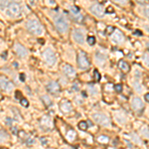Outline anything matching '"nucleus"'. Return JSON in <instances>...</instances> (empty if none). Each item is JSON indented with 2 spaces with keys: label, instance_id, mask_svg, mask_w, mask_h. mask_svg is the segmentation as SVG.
<instances>
[{
  "label": "nucleus",
  "instance_id": "nucleus-1",
  "mask_svg": "<svg viewBox=\"0 0 149 149\" xmlns=\"http://www.w3.org/2000/svg\"><path fill=\"white\" fill-rule=\"evenodd\" d=\"M54 23H55L57 30L60 32V33H66V32L68 31V28H69L68 20L63 15H61V14L56 15L54 17Z\"/></svg>",
  "mask_w": 149,
  "mask_h": 149
},
{
  "label": "nucleus",
  "instance_id": "nucleus-2",
  "mask_svg": "<svg viewBox=\"0 0 149 149\" xmlns=\"http://www.w3.org/2000/svg\"><path fill=\"white\" fill-rule=\"evenodd\" d=\"M26 27H27V30L33 35H41L42 32H43L42 25L36 19H30L26 24Z\"/></svg>",
  "mask_w": 149,
  "mask_h": 149
},
{
  "label": "nucleus",
  "instance_id": "nucleus-3",
  "mask_svg": "<svg viewBox=\"0 0 149 149\" xmlns=\"http://www.w3.org/2000/svg\"><path fill=\"white\" fill-rule=\"evenodd\" d=\"M6 14L9 17H12V18H16V17L20 16V14H21L20 5L16 2H11L6 8Z\"/></svg>",
  "mask_w": 149,
  "mask_h": 149
},
{
  "label": "nucleus",
  "instance_id": "nucleus-4",
  "mask_svg": "<svg viewBox=\"0 0 149 149\" xmlns=\"http://www.w3.org/2000/svg\"><path fill=\"white\" fill-rule=\"evenodd\" d=\"M92 118H93V120L97 123L100 124L102 126H108V125H110V119L105 114H103V113H93L92 114Z\"/></svg>",
  "mask_w": 149,
  "mask_h": 149
},
{
  "label": "nucleus",
  "instance_id": "nucleus-5",
  "mask_svg": "<svg viewBox=\"0 0 149 149\" xmlns=\"http://www.w3.org/2000/svg\"><path fill=\"white\" fill-rule=\"evenodd\" d=\"M43 58L46 64L49 66H53L56 64V55L51 49H46L43 52Z\"/></svg>",
  "mask_w": 149,
  "mask_h": 149
},
{
  "label": "nucleus",
  "instance_id": "nucleus-6",
  "mask_svg": "<svg viewBox=\"0 0 149 149\" xmlns=\"http://www.w3.org/2000/svg\"><path fill=\"white\" fill-rule=\"evenodd\" d=\"M78 66L82 70H88L90 68L89 59L83 52H80L78 55Z\"/></svg>",
  "mask_w": 149,
  "mask_h": 149
},
{
  "label": "nucleus",
  "instance_id": "nucleus-7",
  "mask_svg": "<svg viewBox=\"0 0 149 149\" xmlns=\"http://www.w3.org/2000/svg\"><path fill=\"white\" fill-rule=\"evenodd\" d=\"M0 89L5 91H11L14 89V84L12 82L8 81L5 78H0Z\"/></svg>",
  "mask_w": 149,
  "mask_h": 149
},
{
  "label": "nucleus",
  "instance_id": "nucleus-8",
  "mask_svg": "<svg viewBox=\"0 0 149 149\" xmlns=\"http://www.w3.org/2000/svg\"><path fill=\"white\" fill-rule=\"evenodd\" d=\"M40 125H41V127H42V128H43L44 130H50V129H52V127H53L52 120H51V118L49 117L48 115H44L43 117L41 118V120H40Z\"/></svg>",
  "mask_w": 149,
  "mask_h": 149
},
{
  "label": "nucleus",
  "instance_id": "nucleus-9",
  "mask_svg": "<svg viewBox=\"0 0 149 149\" xmlns=\"http://www.w3.org/2000/svg\"><path fill=\"white\" fill-rule=\"evenodd\" d=\"M73 38L74 40L77 42L79 44H83L84 43V36H83V31L80 30V29H76L74 30L73 32Z\"/></svg>",
  "mask_w": 149,
  "mask_h": 149
},
{
  "label": "nucleus",
  "instance_id": "nucleus-10",
  "mask_svg": "<svg viewBox=\"0 0 149 149\" xmlns=\"http://www.w3.org/2000/svg\"><path fill=\"white\" fill-rule=\"evenodd\" d=\"M48 92L52 93V94H57L60 92V86H59V83H56V82H50L48 84H47V87H46Z\"/></svg>",
  "mask_w": 149,
  "mask_h": 149
},
{
  "label": "nucleus",
  "instance_id": "nucleus-11",
  "mask_svg": "<svg viewBox=\"0 0 149 149\" xmlns=\"http://www.w3.org/2000/svg\"><path fill=\"white\" fill-rule=\"evenodd\" d=\"M131 105H132V108L136 111H140L144 108V104L139 98H134L131 101Z\"/></svg>",
  "mask_w": 149,
  "mask_h": 149
},
{
  "label": "nucleus",
  "instance_id": "nucleus-12",
  "mask_svg": "<svg viewBox=\"0 0 149 149\" xmlns=\"http://www.w3.org/2000/svg\"><path fill=\"white\" fill-rule=\"evenodd\" d=\"M91 11L94 14V15H97L99 17L102 16L104 14V10H103V7L102 5L100 4H93L91 6Z\"/></svg>",
  "mask_w": 149,
  "mask_h": 149
},
{
  "label": "nucleus",
  "instance_id": "nucleus-13",
  "mask_svg": "<svg viewBox=\"0 0 149 149\" xmlns=\"http://www.w3.org/2000/svg\"><path fill=\"white\" fill-rule=\"evenodd\" d=\"M60 108L64 113H69L70 111H72L73 108H72V103L69 100H62L60 102Z\"/></svg>",
  "mask_w": 149,
  "mask_h": 149
},
{
  "label": "nucleus",
  "instance_id": "nucleus-14",
  "mask_svg": "<svg viewBox=\"0 0 149 149\" xmlns=\"http://www.w3.org/2000/svg\"><path fill=\"white\" fill-rule=\"evenodd\" d=\"M63 72H64V74H65L66 76L69 77V78H74V76H76V72H74V68H73L71 65H68V64L64 65V67H63Z\"/></svg>",
  "mask_w": 149,
  "mask_h": 149
},
{
  "label": "nucleus",
  "instance_id": "nucleus-15",
  "mask_svg": "<svg viewBox=\"0 0 149 149\" xmlns=\"http://www.w3.org/2000/svg\"><path fill=\"white\" fill-rule=\"evenodd\" d=\"M14 49H15V53L20 57V58H25L27 56V50L20 44H16L14 46Z\"/></svg>",
  "mask_w": 149,
  "mask_h": 149
},
{
  "label": "nucleus",
  "instance_id": "nucleus-16",
  "mask_svg": "<svg viewBox=\"0 0 149 149\" xmlns=\"http://www.w3.org/2000/svg\"><path fill=\"white\" fill-rule=\"evenodd\" d=\"M111 39H112V41L116 42V43H121V42L124 40V37H123V35L120 31H114Z\"/></svg>",
  "mask_w": 149,
  "mask_h": 149
},
{
  "label": "nucleus",
  "instance_id": "nucleus-17",
  "mask_svg": "<svg viewBox=\"0 0 149 149\" xmlns=\"http://www.w3.org/2000/svg\"><path fill=\"white\" fill-rule=\"evenodd\" d=\"M118 67H119V69H120L123 73H128V72L130 71L129 65H128V64H127L125 61H123V60H120V61L118 62Z\"/></svg>",
  "mask_w": 149,
  "mask_h": 149
},
{
  "label": "nucleus",
  "instance_id": "nucleus-18",
  "mask_svg": "<svg viewBox=\"0 0 149 149\" xmlns=\"http://www.w3.org/2000/svg\"><path fill=\"white\" fill-rule=\"evenodd\" d=\"M76 135H77V133L74 132V130L70 129V130L68 131L67 135H66V138H67V140H68V141L73 142V141L74 140V138H76Z\"/></svg>",
  "mask_w": 149,
  "mask_h": 149
},
{
  "label": "nucleus",
  "instance_id": "nucleus-19",
  "mask_svg": "<svg viewBox=\"0 0 149 149\" xmlns=\"http://www.w3.org/2000/svg\"><path fill=\"white\" fill-rule=\"evenodd\" d=\"M98 141L99 143H102V144H106V143H108L109 141V138L108 136H105V135H100L98 137Z\"/></svg>",
  "mask_w": 149,
  "mask_h": 149
},
{
  "label": "nucleus",
  "instance_id": "nucleus-20",
  "mask_svg": "<svg viewBox=\"0 0 149 149\" xmlns=\"http://www.w3.org/2000/svg\"><path fill=\"white\" fill-rule=\"evenodd\" d=\"M11 2H12V0H0V7L2 9H6Z\"/></svg>",
  "mask_w": 149,
  "mask_h": 149
},
{
  "label": "nucleus",
  "instance_id": "nucleus-21",
  "mask_svg": "<svg viewBox=\"0 0 149 149\" xmlns=\"http://www.w3.org/2000/svg\"><path fill=\"white\" fill-rule=\"evenodd\" d=\"M70 12H71V15H78L80 14V9L76 6H72L70 8Z\"/></svg>",
  "mask_w": 149,
  "mask_h": 149
},
{
  "label": "nucleus",
  "instance_id": "nucleus-22",
  "mask_svg": "<svg viewBox=\"0 0 149 149\" xmlns=\"http://www.w3.org/2000/svg\"><path fill=\"white\" fill-rule=\"evenodd\" d=\"M79 128L81 130H87L88 129V123L86 121H81L79 123Z\"/></svg>",
  "mask_w": 149,
  "mask_h": 149
},
{
  "label": "nucleus",
  "instance_id": "nucleus-23",
  "mask_svg": "<svg viewBox=\"0 0 149 149\" xmlns=\"http://www.w3.org/2000/svg\"><path fill=\"white\" fill-rule=\"evenodd\" d=\"M72 16V18L76 21V22H83V16L81 15V14H78V15H71Z\"/></svg>",
  "mask_w": 149,
  "mask_h": 149
},
{
  "label": "nucleus",
  "instance_id": "nucleus-24",
  "mask_svg": "<svg viewBox=\"0 0 149 149\" xmlns=\"http://www.w3.org/2000/svg\"><path fill=\"white\" fill-rule=\"evenodd\" d=\"M113 32H114V27H112V26H108L106 27V29H105V34L106 35H111Z\"/></svg>",
  "mask_w": 149,
  "mask_h": 149
},
{
  "label": "nucleus",
  "instance_id": "nucleus-25",
  "mask_svg": "<svg viewBox=\"0 0 149 149\" xmlns=\"http://www.w3.org/2000/svg\"><path fill=\"white\" fill-rule=\"evenodd\" d=\"M93 78H94V81L95 82H99L100 80V74H99V73L98 70H94L93 71Z\"/></svg>",
  "mask_w": 149,
  "mask_h": 149
},
{
  "label": "nucleus",
  "instance_id": "nucleus-26",
  "mask_svg": "<svg viewBox=\"0 0 149 149\" xmlns=\"http://www.w3.org/2000/svg\"><path fill=\"white\" fill-rule=\"evenodd\" d=\"M20 103L22 106H24V108H28L29 106V101L27 100V99H24V98L20 100Z\"/></svg>",
  "mask_w": 149,
  "mask_h": 149
},
{
  "label": "nucleus",
  "instance_id": "nucleus-27",
  "mask_svg": "<svg viewBox=\"0 0 149 149\" xmlns=\"http://www.w3.org/2000/svg\"><path fill=\"white\" fill-rule=\"evenodd\" d=\"M7 138H8L7 133H5L4 131H0V141H4Z\"/></svg>",
  "mask_w": 149,
  "mask_h": 149
},
{
  "label": "nucleus",
  "instance_id": "nucleus-28",
  "mask_svg": "<svg viewBox=\"0 0 149 149\" xmlns=\"http://www.w3.org/2000/svg\"><path fill=\"white\" fill-rule=\"evenodd\" d=\"M114 91H115L116 92L120 93V92L122 91V86H121L120 83H117V84H115V86H114Z\"/></svg>",
  "mask_w": 149,
  "mask_h": 149
},
{
  "label": "nucleus",
  "instance_id": "nucleus-29",
  "mask_svg": "<svg viewBox=\"0 0 149 149\" xmlns=\"http://www.w3.org/2000/svg\"><path fill=\"white\" fill-rule=\"evenodd\" d=\"M42 99H43V101H44V103L46 105H50L51 104V99L48 97H46V95H43V97H42Z\"/></svg>",
  "mask_w": 149,
  "mask_h": 149
},
{
  "label": "nucleus",
  "instance_id": "nucleus-30",
  "mask_svg": "<svg viewBox=\"0 0 149 149\" xmlns=\"http://www.w3.org/2000/svg\"><path fill=\"white\" fill-rule=\"evenodd\" d=\"M88 43H89L91 46L94 45V44H95V38L92 37V36H90V37L88 38Z\"/></svg>",
  "mask_w": 149,
  "mask_h": 149
},
{
  "label": "nucleus",
  "instance_id": "nucleus-31",
  "mask_svg": "<svg viewBox=\"0 0 149 149\" xmlns=\"http://www.w3.org/2000/svg\"><path fill=\"white\" fill-rule=\"evenodd\" d=\"M143 59H144V62H145V64H146V66L149 67V53H145Z\"/></svg>",
  "mask_w": 149,
  "mask_h": 149
},
{
  "label": "nucleus",
  "instance_id": "nucleus-32",
  "mask_svg": "<svg viewBox=\"0 0 149 149\" xmlns=\"http://www.w3.org/2000/svg\"><path fill=\"white\" fill-rule=\"evenodd\" d=\"M15 99H22L23 98H22V93H21L19 91H16V92H15Z\"/></svg>",
  "mask_w": 149,
  "mask_h": 149
},
{
  "label": "nucleus",
  "instance_id": "nucleus-33",
  "mask_svg": "<svg viewBox=\"0 0 149 149\" xmlns=\"http://www.w3.org/2000/svg\"><path fill=\"white\" fill-rule=\"evenodd\" d=\"M113 1L116 2V3H118V4H120V5H124L127 2V0H113Z\"/></svg>",
  "mask_w": 149,
  "mask_h": 149
},
{
  "label": "nucleus",
  "instance_id": "nucleus-34",
  "mask_svg": "<svg viewBox=\"0 0 149 149\" xmlns=\"http://www.w3.org/2000/svg\"><path fill=\"white\" fill-rule=\"evenodd\" d=\"M106 13H113V8L110 6V7H108L106 8V11H105Z\"/></svg>",
  "mask_w": 149,
  "mask_h": 149
},
{
  "label": "nucleus",
  "instance_id": "nucleus-35",
  "mask_svg": "<svg viewBox=\"0 0 149 149\" xmlns=\"http://www.w3.org/2000/svg\"><path fill=\"white\" fill-rule=\"evenodd\" d=\"M134 34L136 35V36H141L142 35V33L139 31V30H136V31H134Z\"/></svg>",
  "mask_w": 149,
  "mask_h": 149
},
{
  "label": "nucleus",
  "instance_id": "nucleus-36",
  "mask_svg": "<svg viewBox=\"0 0 149 149\" xmlns=\"http://www.w3.org/2000/svg\"><path fill=\"white\" fill-rule=\"evenodd\" d=\"M34 143V140L32 138H28L27 139V144H33Z\"/></svg>",
  "mask_w": 149,
  "mask_h": 149
},
{
  "label": "nucleus",
  "instance_id": "nucleus-37",
  "mask_svg": "<svg viewBox=\"0 0 149 149\" xmlns=\"http://www.w3.org/2000/svg\"><path fill=\"white\" fill-rule=\"evenodd\" d=\"M20 81H21V82H24V81H25V76H24V74H20Z\"/></svg>",
  "mask_w": 149,
  "mask_h": 149
},
{
  "label": "nucleus",
  "instance_id": "nucleus-38",
  "mask_svg": "<svg viewBox=\"0 0 149 149\" xmlns=\"http://www.w3.org/2000/svg\"><path fill=\"white\" fill-rule=\"evenodd\" d=\"M6 122H7V124H8V125H11V123H12V119L7 117V118H6Z\"/></svg>",
  "mask_w": 149,
  "mask_h": 149
},
{
  "label": "nucleus",
  "instance_id": "nucleus-39",
  "mask_svg": "<svg viewBox=\"0 0 149 149\" xmlns=\"http://www.w3.org/2000/svg\"><path fill=\"white\" fill-rule=\"evenodd\" d=\"M145 14L149 17V6H147V7L145 8Z\"/></svg>",
  "mask_w": 149,
  "mask_h": 149
},
{
  "label": "nucleus",
  "instance_id": "nucleus-40",
  "mask_svg": "<svg viewBox=\"0 0 149 149\" xmlns=\"http://www.w3.org/2000/svg\"><path fill=\"white\" fill-rule=\"evenodd\" d=\"M144 98H145V100H146L147 102H149V93H146Z\"/></svg>",
  "mask_w": 149,
  "mask_h": 149
},
{
  "label": "nucleus",
  "instance_id": "nucleus-41",
  "mask_svg": "<svg viewBox=\"0 0 149 149\" xmlns=\"http://www.w3.org/2000/svg\"><path fill=\"white\" fill-rule=\"evenodd\" d=\"M12 132H13L14 134H18V132H17V128H16V127H14V128H12Z\"/></svg>",
  "mask_w": 149,
  "mask_h": 149
},
{
  "label": "nucleus",
  "instance_id": "nucleus-42",
  "mask_svg": "<svg viewBox=\"0 0 149 149\" xmlns=\"http://www.w3.org/2000/svg\"><path fill=\"white\" fill-rule=\"evenodd\" d=\"M13 66H14L15 68H18V64H17L16 62H14V63H13Z\"/></svg>",
  "mask_w": 149,
  "mask_h": 149
},
{
  "label": "nucleus",
  "instance_id": "nucleus-43",
  "mask_svg": "<svg viewBox=\"0 0 149 149\" xmlns=\"http://www.w3.org/2000/svg\"><path fill=\"white\" fill-rule=\"evenodd\" d=\"M5 57H7V53H3V55H2V58L5 59Z\"/></svg>",
  "mask_w": 149,
  "mask_h": 149
},
{
  "label": "nucleus",
  "instance_id": "nucleus-44",
  "mask_svg": "<svg viewBox=\"0 0 149 149\" xmlns=\"http://www.w3.org/2000/svg\"><path fill=\"white\" fill-rule=\"evenodd\" d=\"M2 99H3V95L1 94V92H0V100H2Z\"/></svg>",
  "mask_w": 149,
  "mask_h": 149
},
{
  "label": "nucleus",
  "instance_id": "nucleus-45",
  "mask_svg": "<svg viewBox=\"0 0 149 149\" xmlns=\"http://www.w3.org/2000/svg\"><path fill=\"white\" fill-rule=\"evenodd\" d=\"M106 149H116V148H114V147H108Z\"/></svg>",
  "mask_w": 149,
  "mask_h": 149
},
{
  "label": "nucleus",
  "instance_id": "nucleus-46",
  "mask_svg": "<svg viewBox=\"0 0 149 149\" xmlns=\"http://www.w3.org/2000/svg\"><path fill=\"white\" fill-rule=\"evenodd\" d=\"M138 1H141V2H143V1H144V0H138Z\"/></svg>",
  "mask_w": 149,
  "mask_h": 149
},
{
  "label": "nucleus",
  "instance_id": "nucleus-47",
  "mask_svg": "<svg viewBox=\"0 0 149 149\" xmlns=\"http://www.w3.org/2000/svg\"><path fill=\"white\" fill-rule=\"evenodd\" d=\"M147 45H148V47H149V42H148V44H147Z\"/></svg>",
  "mask_w": 149,
  "mask_h": 149
},
{
  "label": "nucleus",
  "instance_id": "nucleus-48",
  "mask_svg": "<svg viewBox=\"0 0 149 149\" xmlns=\"http://www.w3.org/2000/svg\"><path fill=\"white\" fill-rule=\"evenodd\" d=\"M64 149H68V148H64Z\"/></svg>",
  "mask_w": 149,
  "mask_h": 149
}]
</instances>
